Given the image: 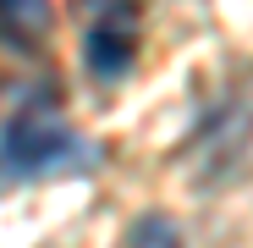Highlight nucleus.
Returning a JSON list of instances; mask_svg holds the SVG:
<instances>
[{
	"label": "nucleus",
	"mask_w": 253,
	"mask_h": 248,
	"mask_svg": "<svg viewBox=\"0 0 253 248\" xmlns=\"http://www.w3.org/2000/svg\"><path fill=\"white\" fill-rule=\"evenodd\" d=\"M44 22H50L44 0H0V28H6L11 39H33Z\"/></svg>",
	"instance_id": "7ed1b4c3"
},
{
	"label": "nucleus",
	"mask_w": 253,
	"mask_h": 248,
	"mask_svg": "<svg viewBox=\"0 0 253 248\" xmlns=\"http://www.w3.org/2000/svg\"><path fill=\"white\" fill-rule=\"evenodd\" d=\"M88 66L99 72V77H121L126 66H132V28L126 22H116V17H99L94 28H88Z\"/></svg>",
	"instance_id": "f03ea898"
},
{
	"label": "nucleus",
	"mask_w": 253,
	"mask_h": 248,
	"mask_svg": "<svg viewBox=\"0 0 253 248\" xmlns=\"http://www.w3.org/2000/svg\"><path fill=\"white\" fill-rule=\"evenodd\" d=\"M126 248H182V226L171 215H143L126 232Z\"/></svg>",
	"instance_id": "20e7f679"
},
{
	"label": "nucleus",
	"mask_w": 253,
	"mask_h": 248,
	"mask_svg": "<svg viewBox=\"0 0 253 248\" xmlns=\"http://www.w3.org/2000/svg\"><path fill=\"white\" fill-rule=\"evenodd\" d=\"M0 160H6V171H61V165H77L83 160V144L66 121L44 105H28L6 121V133H0Z\"/></svg>",
	"instance_id": "f257e3e1"
}]
</instances>
